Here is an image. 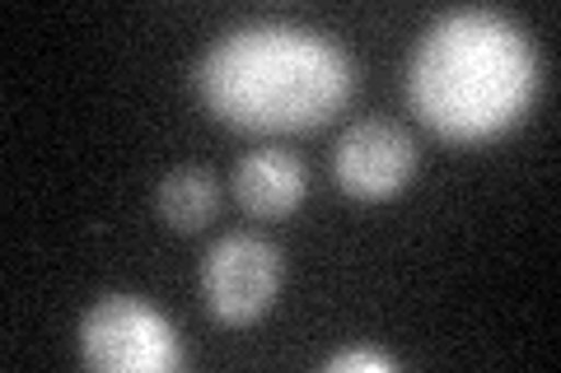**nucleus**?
<instances>
[{
    "label": "nucleus",
    "mask_w": 561,
    "mask_h": 373,
    "mask_svg": "<svg viewBox=\"0 0 561 373\" xmlns=\"http://www.w3.org/2000/svg\"><path fill=\"white\" fill-rule=\"evenodd\" d=\"M160 215L192 234V229H202L210 215H216V183H210V173L202 168H179L169 173L160 183Z\"/></svg>",
    "instance_id": "0eeeda50"
},
{
    "label": "nucleus",
    "mask_w": 561,
    "mask_h": 373,
    "mask_svg": "<svg viewBox=\"0 0 561 373\" xmlns=\"http://www.w3.org/2000/svg\"><path fill=\"white\" fill-rule=\"evenodd\" d=\"M337 183L360 201H383L398 197L408 187V177L416 168V150L408 131H398L393 121H356L332 154Z\"/></svg>",
    "instance_id": "39448f33"
},
{
    "label": "nucleus",
    "mask_w": 561,
    "mask_h": 373,
    "mask_svg": "<svg viewBox=\"0 0 561 373\" xmlns=\"http://www.w3.org/2000/svg\"><path fill=\"white\" fill-rule=\"evenodd\" d=\"M280 285V253L267 238L230 234L206 253L202 266V290L206 304L220 323H253V317L272 304Z\"/></svg>",
    "instance_id": "20e7f679"
},
{
    "label": "nucleus",
    "mask_w": 561,
    "mask_h": 373,
    "mask_svg": "<svg viewBox=\"0 0 561 373\" xmlns=\"http://www.w3.org/2000/svg\"><path fill=\"white\" fill-rule=\"evenodd\" d=\"M197 84L206 108L239 131H313L342 113L356 70L313 28L249 24L206 51Z\"/></svg>",
    "instance_id": "f257e3e1"
},
{
    "label": "nucleus",
    "mask_w": 561,
    "mask_h": 373,
    "mask_svg": "<svg viewBox=\"0 0 561 373\" xmlns=\"http://www.w3.org/2000/svg\"><path fill=\"white\" fill-rule=\"evenodd\" d=\"M80 354L99 373H160L183 364L173 327L150 304L127 294H113L84 313Z\"/></svg>",
    "instance_id": "7ed1b4c3"
},
{
    "label": "nucleus",
    "mask_w": 561,
    "mask_h": 373,
    "mask_svg": "<svg viewBox=\"0 0 561 373\" xmlns=\"http://www.w3.org/2000/svg\"><path fill=\"white\" fill-rule=\"evenodd\" d=\"M538 61L529 38L496 10H454L421 38L408 75L416 117L449 140L505 131L529 108Z\"/></svg>",
    "instance_id": "f03ea898"
},
{
    "label": "nucleus",
    "mask_w": 561,
    "mask_h": 373,
    "mask_svg": "<svg viewBox=\"0 0 561 373\" xmlns=\"http://www.w3.org/2000/svg\"><path fill=\"white\" fill-rule=\"evenodd\" d=\"M332 373H346V369H365V373H389L393 360L389 354H375V350H342V354H332L328 360Z\"/></svg>",
    "instance_id": "6e6552de"
},
{
    "label": "nucleus",
    "mask_w": 561,
    "mask_h": 373,
    "mask_svg": "<svg viewBox=\"0 0 561 373\" xmlns=\"http://www.w3.org/2000/svg\"><path fill=\"white\" fill-rule=\"evenodd\" d=\"M234 197L253 210V215H290L305 197V168L300 159L286 150H253L239 159L234 168Z\"/></svg>",
    "instance_id": "423d86ee"
}]
</instances>
